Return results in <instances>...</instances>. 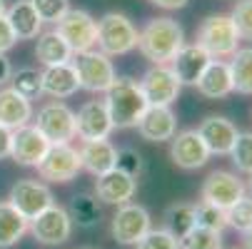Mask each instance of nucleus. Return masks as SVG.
Here are the masks:
<instances>
[{"instance_id": "1", "label": "nucleus", "mask_w": 252, "mask_h": 249, "mask_svg": "<svg viewBox=\"0 0 252 249\" xmlns=\"http://www.w3.org/2000/svg\"><path fill=\"white\" fill-rule=\"evenodd\" d=\"M183 45H185L183 25L167 15L153 18L137 35V50L153 65H170Z\"/></svg>"}, {"instance_id": "2", "label": "nucleus", "mask_w": 252, "mask_h": 249, "mask_svg": "<svg viewBox=\"0 0 252 249\" xmlns=\"http://www.w3.org/2000/svg\"><path fill=\"white\" fill-rule=\"evenodd\" d=\"M105 108L113 120L115 130H130L140 122L142 112L148 110V100L140 85L130 78H115L113 85L105 90Z\"/></svg>"}, {"instance_id": "3", "label": "nucleus", "mask_w": 252, "mask_h": 249, "mask_svg": "<svg viewBox=\"0 0 252 249\" xmlns=\"http://www.w3.org/2000/svg\"><path fill=\"white\" fill-rule=\"evenodd\" d=\"M137 28L125 13H105L97 20V50L107 57L127 55L137 48Z\"/></svg>"}, {"instance_id": "4", "label": "nucleus", "mask_w": 252, "mask_h": 249, "mask_svg": "<svg viewBox=\"0 0 252 249\" xmlns=\"http://www.w3.org/2000/svg\"><path fill=\"white\" fill-rule=\"evenodd\" d=\"M197 45H202L212 60H222L230 57L240 48V32L235 28L232 15L218 13V15H207L200 28H197Z\"/></svg>"}, {"instance_id": "5", "label": "nucleus", "mask_w": 252, "mask_h": 249, "mask_svg": "<svg viewBox=\"0 0 252 249\" xmlns=\"http://www.w3.org/2000/svg\"><path fill=\"white\" fill-rule=\"evenodd\" d=\"M70 62H73L75 73H78L80 87L88 90V92H105L113 85V80L118 78L115 67H113V60L100 50L78 53V55H73Z\"/></svg>"}, {"instance_id": "6", "label": "nucleus", "mask_w": 252, "mask_h": 249, "mask_svg": "<svg viewBox=\"0 0 252 249\" xmlns=\"http://www.w3.org/2000/svg\"><path fill=\"white\" fill-rule=\"evenodd\" d=\"M60 38L67 43V48L73 50V55L78 53H88L95 48L97 40V20L80 8H70L58 23H55Z\"/></svg>"}, {"instance_id": "7", "label": "nucleus", "mask_w": 252, "mask_h": 249, "mask_svg": "<svg viewBox=\"0 0 252 249\" xmlns=\"http://www.w3.org/2000/svg\"><path fill=\"white\" fill-rule=\"evenodd\" d=\"M80 155L78 150L70 145V142H58V145H50L45 157L38 162V174L48 182L55 185H65L73 182L78 172H80Z\"/></svg>"}, {"instance_id": "8", "label": "nucleus", "mask_w": 252, "mask_h": 249, "mask_svg": "<svg viewBox=\"0 0 252 249\" xmlns=\"http://www.w3.org/2000/svg\"><path fill=\"white\" fill-rule=\"evenodd\" d=\"M28 229H30V234L35 237V242H38V244L58 247V244H65L70 239V234H73V220H70L65 207L50 204L35 220H30Z\"/></svg>"}, {"instance_id": "9", "label": "nucleus", "mask_w": 252, "mask_h": 249, "mask_svg": "<svg viewBox=\"0 0 252 249\" xmlns=\"http://www.w3.org/2000/svg\"><path fill=\"white\" fill-rule=\"evenodd\" d=\"M150 229H153L150 227V212L142 204H132V202L118 207L113 224H110L115 242L123 244V247H135Z\"/></svg>"}, {"instance_id": "10", "label": "nucleus", "mask_w": 252, "mask_h": 249, "mask_svg": "<svg viewBox=\"0 0 252 249\" xmlns=\"http://www.w3.org/2000/svg\"><path fill=\"white\" fill-rule=\"evenodd\" d=\"M240 197H245V182L235 172H227V169L210 172L200 190V202L215 204L220 209H230Z\"/></svg>"}, {"instance_id": "11", "label": "nucleus", "mask_w": 252, "mask_h": 249, "mask_svg": "<svg viewBox=\"0 0 252 249\" xmlns=\"http://www.w3.org/2000/svg\"><path fill=\"white\" fill-rule=\"evenodd\" d=\"M35 127L45 135V139L50 145L70 142L75 137V112L70 110L65 102H48L38 110Z\"/></svg>"}, {"instance_id": "12", "label": "nucleus", "mask_w": 252, "mask_h": 249, "mask_svg": "<svg viewBox=\"0 0 252 249\" xmlns=\"http://www.w3.org/2000/svg\"><path fill=\"white\" fill-rule=\"evenodd\" d=\"M8 202L30 222V220L38 217L40 212H45L50 204H55V197H53L50 187L38 182V180H18L10 187Z\"/></svg>"}, {"instance_id": "13", "label": "nucleus", "mask_w": 252, "mask_h": 249, "mask_svg": "<svg viewBox=\"0 0 252 249\" xmlns=\"http://www.w3.org/2000/svg\"><path fill=\"white\" fill-rule=\"evenodd\" d=\"M137 85H140L142 95H145L148 105H165V108H170L177 100L180 90H183V85L177 83L170 65H153Z\"/></svg>"}, {"instance_id": "14", "label": "nucleus", "mask_w": 252, "mask_h": 249, "mask_svg": "<svg viewBox=\"0 0 252 249\" xmlns=\"http://www.w3.org/2000/svg\"><path fill=\"white\" fill-rule=\"evenodd\" d=\"M170 160L180 169H200L207 165L210 152L205 147L202 137L197 135V130L175 132V137L170 139Z\"/></svg>"}, {"instance_id": "15", "label": "nucleus", "mask_w": 252, "mask_h": 249, "mask_svg": "<svg viewBox=\"0 0 252 249\" xmlns=\"http://www.w3.org/2000/svg\"><path fill=\"white\" fill-rule=\"evenodd\" d=\"M48 147H50V142L35 125H25L20 130H13L10 157L20 167H38V162L45 157Z\"/></svg>"}, {"instance_id": "16", "label": "nucleus", "mask_w": 252, "mask_h": 249, "mask_svg": "<svg viewBox=\"0 0 252 249\" xmlns=\"http://www.w3.org/2000/svg\"><path fill=\"white\" fill-rule=\"evenodd\" d=\"M113 120L107 115L102 100H88L75 112V137L85 139H107L113 132Z\"/></svg>"}, {"instance_id": "17", "label": "nucleus", "mask_w": 252, "mask_h": 249, "mask_svg": "<svg viewBox=\"0 0 252 249\" xmlns=\"http://www.w3.org/2000/svg\"><path fill=\"white\" fill-rule=\"evenodd\" d=\"M135 127H137L140 137L148 142H170L177 132V117H175L172 108L148 105V110L142 112V117Z\"/></svg>"}, {"instance_id": "18", "label": "nucleus", "mask_w": 252, "mask_h": 249, "mask_svg": "<svg viewBox=\"0 0 252 249\" xmlns=\"http://www.w3.org/2000/svg\"><path fill=\"white\" fill-rule=\"evenodd\" d=\"M210 62H212L210 53L202 45L190 43V45H183V48L177 50V55L170 62V70L175 73V78H177L180 85H192L195 87V83L200 80V75L205 73V67Z\"/></svg>"}, {"instance_id": "19", "label": "nucleus", "mask_w": 252, "mask_h": 249, "mask_svg": "<svg viewBox=\"0 0 252 249\" xmlns=\"http://www.w3.org/2000/svg\"><path fill=\"white\" fill-rule=\"evenodd\" d=\"M137 192V180H132L130 174L120 172V169H110L100 174L95 180V197L105 204H127Z\"/></svg>"}, {"instance_id": "20", "label": "nucleus", "mask_w": 252, "mask_h": 249, "mask_svg": "<svg viewBox=\"0 0 252 249\" xmlns=\"http://www.w3.org/2000/svg\"><path fill=\"white\" fill-rule=\"evenodd\" d=\"M197 135L202 137V142H205V147H207L210 155H230V150L235 145L240 130L227 117L212 115V117H205L200 122Z\"/></svg>"}, {"instance_id": "21", "label": "nucleus", "mask_w": 252, "mask_h": 249, "mask_svg": "<svg viewBox=\"0 0 252 249\" xmlns=\"http://www.w3.org/2000/svg\"><path fill=\"white\" fill-rule=\"evenodd\" d=\"M43 80V95H50L55 100H65L73 97L80 90V80L73 62H60V65H50L40 73Z\"/></svg>"}, {"instance_id": "22", "label": "nucleus", "mask_w": 252, "mask_h": 249, "mask_svg": "<svg viewBox=\"0 0 252 249\" xmlns=\"http://www.w3.org/2000/svg\"><path fill=\"white\" fill-rule=\"evenodd\" d=\"M115 147L110 139H85L78 155H80V167L88 169L93 177H100L105 172L115 169Z\"/></svg>"}, {"instance_id": "23", "label": "nucleus", "mask_w": 252, "mask_h": 249, "mask_svg": "<svg viewBox=\"0 0 252 249\" xmlns=\"http://www.w3.org/2000/svg\"><path fill=\"white\" fill-rule=\"evenodd\" d=\"M195 87L202 97H210V100H222V97L232 95L235 87H232L230 65L225 60H212L205 67V73L200 75V80L195 83Z\"/></svg>"}, {"instance_id": "24", "label": "nucleus", "mask_w": 252, "mask_h": 249, "mask_svg": "<svg viewBox=\"0 0 252 249\" xmlns=\"http://www.w3.org/2000/svg\"><path fill=\"white\" fill-rule=\"evenodd\" d=\"M32 120V105L23 95H18L13 87L0 90V125H5L8 130H20L30 125Z\"/></svg>"}, {"instance_id": "25", "label": "nucleus", "mask_w": 252, "mask_h": 249, "mask_svg": "<svg viewBox=\"0 0 252 249\" xmlns=\"http://www.w3.org/2000/svg\"><path fill=\"white\" fill-rule=\"evenodd\" d=\"M5 18L18 40H35L43 30V20L38 18L30 0H15L10 8H5Z\"/></svg>"}, {"instance_id": "26", "label": "nucleus", "mask_w": 252, "mask_h": 249, "mask_svg": "<svg viewBox=\"0 0 252 249\" xmlns=\"http://www.w3.org/2000/svg\"><path fill=\"white\" fill-rule=\"evenodd\" d=\"M35 57L43 67L50 65H60V62H70L73 60V50L67 48V43L60 38L58 30H48L38 35V45H35Z\"/></svg>"}, {"instance_id": "27", "label": "nucleus", "mask_w": 252, "mask_h": 249, "mask_svg": "<svg viewBox=\"0 0 252 249\" xmlns=\"http://www.w3.org/2000/svg\"><path fill=\"white\" fill-rule=\"evenodd\" d=\"M28 220L10 204V202H0V249H8L23 239L28 232Z\"/></svg>"}, {"instance_id": "28", "label": "nucleus", "mask_w": 252, "mask_h": 249, "mask_svg": "<svg viewBox=\"0 0 252 249\" xmlns=\"http://www.w3.org/2000/svg\"><path fill=\"white\" fill-rule=\"evenodd\" d=\"M67 215L73 220V224L83 227V229H90L100 222V204H97V197L95 194H88V192H80L70 199L67 204Z\"/></svg>"}, {"instance_id": "29", "label": "nucleus", "mask_w": 252, "mask_h": 249, "mask_svg": "<svg viewBox=\"0 0 252 249\" xmlns=\"http://www.w3.org/2000/svg\"><path fill=\"white\" fill-rule=\"evenodd\" d=\"M232 87L240 95H252V48H237L230 55Z\"/></svg>"}, {"instance_id": "30", "label": "nucleus", "mask_w": 252, "mask_h": 249, "mask_svg": "<svg viewBox=\"0 0 252 249\" xmlns=\"http://www.w3.org/2000/svg\"><path fill=\"white\" fill-rule=\"evenodd\" d=\"M195 204H172L165 212V229L180 242L195 229Z\"/></svg>"}, {"instance_id": "31", "label": "nucleus", "mask_w": 252, "mask_h": 249, "mask_svg": "<svg viewBox=\"0 0 252 249\" xmlns=\"http://www.w3.org/2000/svg\"><path fill=\"white\" fill-rule=\"evenodd\" d=\"M10 87L23 95L25 100H35L43 95V80H40V73L35 67H20L18 73L10 75Z\"/></svg>"}, {"instance_id": "32", "label": "nucleus", "mask_w": 252, "mask_h": 249, "mask_svg": "<svg viewBox=\"0 0 252 249\" xmlns=\"http://www.w3.org/2000/svg\"><path fill=\"white\" fill-rule=\"evenodd\" d=\"M177 249H222V232L195 227L177 242Z\"/></svg>"}, {"instance_id": "33", "label": "nucleus", "mask_w": 252, "mask_h": 249, "mask_svg": "<svg viewBox=\"0 0 252 249\" xmlns=\"http://www.w3.org/2000/svg\"><path fill=\"white\" fill-rule=\"evenodd\" d=\"M195 224L205 227V229H215V232H222L227 227V217H225V209L207 204V202H197L195 204Z\"/></svg>"}, {"instance_id": "34", "label": "nucleus", "mask_w": 252, "mask_h": 249, "mask_svg": "<svg viewBox=\"0 0 252 249\" xmlns=\"http://www.w3.org/2000/svg\"><path fill=\"white\" fill-rule=\"evenodd\" d=\"M230 160L242 174H252V132H240L230 150Z\"/></svg>"}, {"instance_id": "35", "label": "nucleus", "mask_w": 252, "mask_h": 249, "mask_svg": "<svg viewBox=\"0 0 252 249\" xmlns=\"http://www.w3.org/2000/svg\"><path fill=\"white\" fill-rule=\"evenodd\" d=\"M225 217H227V227L245 232L252 227V197H240L230 209H225Z\"/></svg>"}, {"instance_id": "36", "label": "nucleus", "mask_w": 252, "mask_h": 249, "mask_svg": "<svg viewBox=\"0 0 252 249\" xmlns=\"http://www.w3.org/2000/svg\"><path fill=\"white\" fill-rule=\"evenodd\" d=\"M115 169H120V172L130 174L132 180H137L142 174V169H145V162H142V155L135 147H120L115 152Z\"/></svg>"}, {"instance_id": "37", "label": "nucleus", "mask_w": 252, "mask_h": 249, "mask_svg": "<svg viewBox=\"0 0 252 249\" xmlns=\"http://www.w3.org/2000/svg\"><path fill=\"white\" fill-rule=\"evenodd\" d=\"M35 13L43 23H58L67 10H70V3L67 0H30Z\"/></svg>"}, {"instance_id": "38", "label": "nucleus", "mask_w": 252, "mask_h": 249, "mask_svg": "<svg viewBox=\"0 0 252 249\" xmlns=\"http://www.w3.org/2000/svg\"><path fill=\"white\" fill-rule=\"evenodd\" d=\"M230 15L240 32V40H252V0H237Z\"/></svg>"}, {"instance_id": "39", "label": "nucleus", "mask_w": 252, "mask_h": 249, "mask_svg": "<svg viewBox=\"0 0 252 249\" xmlns=\"http://www.w3.org/2000/svg\"><path fill=\"white\" fill-rule=\"evenodd\" d=\"M135 249H177V239L165 227L162 229H150L135 244Z\"/></svg>"}, {"instance_id": "40", "label": "nucleus", "mask_w": 252, "mask_h": 249, "mask_svg": "<svg viewBox=\"0 0 252 249\" xmlns=\"http://www.w3.org/2000/svg\"><path fill=\"white\" fill-rule=\"evenodd\" d=\"M15 43H18V38H15V32H13L8 18H5V15H0V53L13 50Z\"/></svg>"}, {"instance_id": "41", "label": "nucleus", "mask_w": 252, "mask_h": 249, "mask_svg": "<svg viewBox=\"0 0 252 249\" xmlns=\"http://www.w3.org/2000/svg\"><path fill=\"white\" fill-rule=\"evenodd\" d=\"M10 142H13V130H8L5 125H0V160L10 157Z\"/></svg>"}, {"instance_id": "42", "label": "nucleus", "mask_w": 252, "mask_h": 249, "mask_svg": "<svg viewBox=\"0 0 252 249\" xmlns=\"http://www.w3.org/2000/svg\"><path fill=\"white\" fill-rule=\"evenodd\" d=\"M10 75H13V65H10V60L5 57V53H0V85L10 83Z\"/></svg>"}, {"instance_id": "43", "label": "nucleus", "mask_w": 252, "mask_h": 249, "mask_svg": "<svg viewBox=\"0 0 252 249\" xmlns=\"http://www.w3.org/2000/svg\"><path fill=\"white\" fill-rule=\"evenodd\" d=\"M150 3L162 8V10H180V8L188 5V0H150Z\"/></svg>"}, {"instance_id": "44", "label": "nucleus", "mask_w": 252, "mask_h": 249, "mask_svg": "<svg viewBox=\"0 0 252 249\" xmlns=\"http://www.w3.org/2000/svg\"><path fill=\"white\" fill-rule=\"evenodd\" d=\"M242 234H245V249H252V227L245 229Z\"/></svg>"}, {"instance_id": "45", "label": "nucleus", "mask_w": 252, "mask_h": 249, "mask_svg": "<svg viewBox=\"0 0 252 249\" xmlns=\"http://www.w3.org/2000/svg\"><path fill=\"white\" fill-rule=\"evenodd\" d=\"M0 15H5V0H0Z\"/></svg>"}, {"instance_id": "46", "label": "nucleus", "mask_w": 252, "mask_h": 249, "mask_svg": "<svg viewBox=\"0 0 252 249\" xmlns=\"http://www.w3.org/2000/svg\"><path fill=\"white\" fill-rule=\"evenodd\" d=\"M250 177V182H247V190H250V197H252V174H247Z\"/></svg>"}]
</instances>
